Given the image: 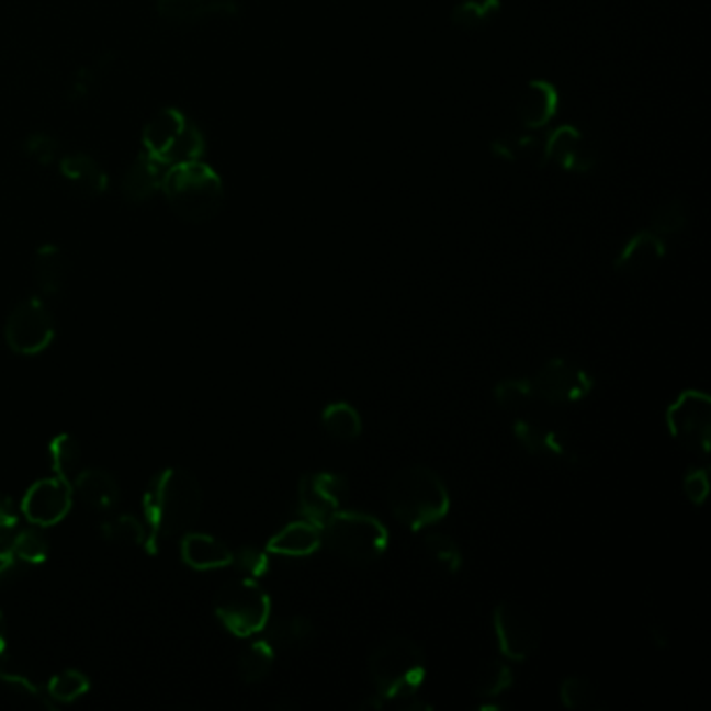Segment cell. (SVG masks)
Segmentation results:
<instances>
[{
    "mask_svg": "<svg viewBox=\"0 0 711 711\" xmlns=\"http://www.w3.org/2000/svg\"><path fill=\"white\" fill-rule=\"evenodd\" d=\"M143 511L148 528V553L178 537H184L203 511V486L184 467L159 472L145 490Z\"/></svg>",
    "mask_w": 711,
    "mask_h": 711,
    "instance_id": "obj_1",
    "label": "cell"
},
{
    "mask_svg": "<svg viewBox=\"0 0 711 711\" xmlns=\"http://www.w3.org/2000/svg\"><path fill=\"white\" fill-rule=\"evenodd\" d=\"M370 678L377 692V710L395 706L397 710H428L421 701L419 689L424 685L428 662L426 653L416 641L395 636L380 643L368 662Z\"/></svg>",
    "mask_w": 711,
    "mask_h": 711,
    "instance_id": "obj_2",
    "label": "cell"
},
{
    "mask_svg": "<svg viewBox=\"0 0 711 711\" xmlns=\"http://www.w3.org/2000/svg\"><path fill=\"white\" fill-rule=\"evenodd\" d=\"M388 503L398 522L419 532L447 518L451 509V495L432 467L411 463L400 467L393 476L388 484Z\"/></svg>",
    "mask_w": 711,
    "mask_h": 711,
    "instance_id": "obj_3",
    "label": "cell"
},
{
    "mask_svg": "<svg viewBox=\"0 0 711 711\" xmlns=\"http://www.w3.org/2000/svg\"><path fill=\"white\" fill-rule=\"evenodd\" d=\"M161 190L173 213L190 224L210 222L226 201L222 178L201 161L169 168Z\"/></svg>",
    "mask_w": 711,
    "mask_h": 711,
    "instance_id": "obj_4",
    "label": "cell"
},
{
    "mask_svg": "<svg viewBox=\"0 0 711 711\" xmlns=\"http://www.w3.org/2000/svg\"><path fill=\"white\" fill-rule=\"evenodd\" d=\"M388 528L365 511H338L324 526V543L342 562L365 567L376 564L388 549Z\"/></svg>",
    "mask_w": 711,
    "mask_h": 711,
    "instance_id": "obj_5",
    "label": "cell"
},
{
    "mask_svg": "<svg viewBox=\"0 0 711 711\" xmlns=\"http://www.w3.org/2000/svg\"><path fill=\"white\" fill-rule=\"evenodd\" d=\"M215 616L234 636L247 639L270 624L272 599L255 578H236L217 590Z\"/></svg>",
    "mask_w": 711,
    "mask_h": 711,
    "instance_id": "obj_6",
    "label": "cell"
},
{
    "mask_svg": "<svg viewBox=\"0 0 711 711\" xmlns=\"http://www.w3.org/2000/svg\"><path fill=\"white\" fill-rule=\"evenodd\" d=\"M145 153L166 168L201 161L205 140L178 109H163L148 124L143 136Z\"/></svg>",
    "mask_w": 711,
    "mask_h": 711,
    "instance_id": "obj_7",
    "label": "cell"
},
{
    "mask_svg": "<svg viewBox=\"0 0 711 711\" xmlns=\"http://www.w3.org/2000/svg\"><path fill=\"white\" fill-rule=\"evenodd\" d=\"M493 627L503 657L509 662L530 659L543 641L539 620L522 606L503 601L493 611Z\"/></svg>",
    "mask_w": 711,
    "mask_h": 711,
    "instance_id": "obj_8",
    "label": "cell"
},
{
    "mask_svg": "<svg viewBox=\"0 0 711 711\" xmlns=\"http://www.w3.org/2000/svg\"><path fill=\"white\" fill-rule=\"evenodd\" d=\"M672 439L701 455L710 453L711 398L701 391H685L666 414Z\"/></svg>",
    "mask_w": 711,
    "mask_h": 711,
    "instance_id": "obj_9",
    "label": "cell"
},
{
    "mask_svg": "<svg viewBox=\"0 0 711 711\" xmlns=\"http://www.w3.org/2000/svg\"><path fill=\"white\" fill-rule=\"evenodd\" d=\"M7 345L20 356H38L55 338V317L38 296L22 301L7 319Z\"/></svg>",
    "mask_w": 711,
    "mask_h": 711,
    "instance_id": "obj_10",
    "label": "cell"
},
{
    "mask_svg": "<svg viewBox=\"0 0 711 711\" xmlns=\"http://www.w3.org/2000/svg\"><path fill=\"white\" fill-rule=\"evenodd\" d=\"M532 380L534 395L551 405H569L588 397L595 388V380L585 368L567 361L551 359Z\"/></svg>",
    "mask_w": 711,
    "mask_h": 711,
    "instance_id": "obj_11",
    "label": "cell"
},
{
    "mask_svg": "<svg viewBox=\"0 0 711 711\" xmlns=\"http://www.w3.org/2000/svg\"><path fill=\"white\" fill-rule=\"evenodd\" d=\"M347 488V481L335 472L305 474L298 482V509L305 520L324 530V526L342 509Z\"/></svg>",
    "mask_w": 711,
    "mask_h": 711,
    "instance_id": "obj_12",
    "label": "cell"
},
{
    "mask_svg": "<svg viewBox=\"0 0 711 711\" xmlns=\"http://www.w3.org/2000/svg\"><path fill=\"white\" fill-rule=\"evenodd\" d=\"M74 503L71 482L61 476H50L34 482L23 495L22 511L25 520L41 528H50L61 522Z\"/></svg>",
    "mask_w": 711,
    "mask_h": 711,
    "instance_id": "obj_13",
    "label": "cell"
},
{
    "mask_svg": "<svg viewBox=\"0 0 711 711\" xmlns=\"http://www.w3.org/2000/svg\"><path fill=\"white\" fill-rule=\"evenodd\" d=\"M544 163H555L565 171L583 173L595 166L592 148L588 147L583 132L578 127H557L543 143Z\"/></svg>",
    "mask_w": 711,
    "mask_h": 711,
    "instance_id": "obj_14",
    "label": "cell"
},
{
    "mask_svg": "<svg viewBox=\"0 0 711 711\" xmlns=\"http://www.w3.org/2000/svg\"><path fill=\"white\" fill-rule=\"evenodd\" d=\"M666 257V238L655 232L645 230L634 234L613 261L616 272L639 275L655 270Z\"/></svg>",
    "mask_w": 711,
    "mask_h": 711,
    "instance_id": "obj_15",
    "label": "cell"
},
{
    "mask_svg": "<svg viewBox=\"0 0 711 711\" xmlns=\"http://www.w3.org/2000/svg\"><path fill=\"white\" fill-rule=\"evenodd\" d=\"M71 488L80 497V501L101 514L113 511L122 499L120 482L101 467L80 470L71 481Z\"/></svg>",
    "mask_w": 711,
    "mask_h": 711,
    "instance_id": "obj_16",
    "label": "cell"
},
{
    "mask_svg": "<svg viewBox=\"0 0 711 711\" xmlns=\"http://www.w3.org/2000/svg\"><path fill=\"white\" fill-rule=\"evenodd\" d=\"M324 543V530L317 523L303 520L284 526L268 543V553L280 557H309Z\"/></svg>",
    "mask_w": 711,
    "mask_h": 711,
    "instance_id": "obj_17",
    "label": "cell"
},
{
    "mask_svg": "<svg viewBox=\"0 0 711 711\" xmlns=\"http://www.w3.org/2000/svg\"><path fill=\"white\" fill-rule=\"evenodd\" d=\"M560 111V92L551 82L534 80L526 86L520 101V120L528 129L544 127Z\"/></svg>",
    "mask_w": 711,
    "mask_h": 711,
    "instance_id": "obj_18",
    "label": "cell"
},
{
    "mask_svg": "<svg viewBox=\"0 0 711 711\" xmlns=\"http://www.w3.org/2000/svg\"><path fill=\"white\" fill-rule=\"evenodd\" d=\"M168 168L148 157L143 153L138 161L127 169L124 180H122V194L127 203L132 205H143L148 199L155 196V192L161 189L163 178H166Z\"/></svg>",
    "mask_w": 711,
    "mask_h": 711,
    "instance_id": "obj_19",
    "label": "cell"
},
{
    "mask_svg": "<svg viewBox=\"0 0 711 711\" xmlns=\"http://www.w3.org/2000/svg\"><path fill=\"white\" fill-rule=\"evenodd\" d=\"M182 560L184 564L194 567V569H219V567H228L232 565V551L217 541L211 534H203V532H187L182 544Z\"/></svg>",
    "mask_w": 711,
    "mask_h": 711,
    "instance_id": "obj_20",
    "label": "cell"
},
{
    "mask_svg": "<svg viewBox=\"0 0 711 711\" xmlns=\"http://www.w3.org/2000/svg\"><path fill=\"white\" fill-rule=\"evenodd\" d=\"M157 11L169 22H199L210 15H232L236 4L230 0H159Z\"/></svg>",
    "mask_w": 711,
    "mask_h": 711,
    "instance_id": "obj_21",
    "label": "cell"
},
{
    "mask_svg": "<svg viewBox=\"0 0 711 711\" xmlns=\"http://www.w3.org/2000/svg\"><path fill=\"white\" fill-rule=\"evenodd\" d=\"M514 435L520 440L523 449L530 455H544V458H569V451L564 440L553 432L546 430L541 424H534L530 419L518 418L514 421Z\"/></svg>",
    "mask_w": 711,
    "mask_h": 711,
    "instance_id": "obj_22",
    "label": "cell"
},
{
    "mask_svg": "<svg viewBox=\"0 0 711 711\" xmlns=\"http://www.w3.org/2000/svg\"><path fill=\"white\" fill-rule=\"evenodd\" d=\"M67 278V259L57 245H44L34 259V280L38 291L48 296L61 293Z\"/></svg>",
    "mask_w": 711,
    "mask_h": 711,
    "instance_id": "obj_23",
    "label": "cell"
},
{
    "mask_svg": "<svg viewBox=\"0 0 711 711\" xmlns=\"http://www.w3.org/2000/svg\"><path fill=\"white\" fill-rule=\"evenodd\" d=\"M61 173L74 189L84 194H101L106 189V176L99 163L86 155H69L61 161Z\"/></svg>",
    "mask_w": 711,
    "mask_h": 711,
    "instance_id": "obj_24",
    "label": "cell"
},
{
    "mask_svg": "<svg viewBox=\"0 0 711 711\" xmlns=\"http://www.w3.org/2000/svg\"><path fill=\"white\" fill-rule=\"evenodd\" d=\"M321 426L332 439L342 440V442L359 439L363 432V419L359 416V411L351 403H345V400L330 403L324 409Z\"/></svg>",
    "mask_w": 711,
    "mask_h": 711,
    "instance_id": "obj_25",
    "label": "cell"
},
{
    "mask_svg": "<svg viewBox=\"0 0 711 711\" xmlns=\"http://www.w3.org/2000/svg\"><path fill=\"white\" fill-rule=\"evenodd\" d=\"M275 653L278 651L268 641H255L249 647L242 648L236 664L240 680L247 685L263 682L272 672Z\"/></svg>",
    "mask_w": 711,
    "mask_h": 711,
    "instance_id": "obj_26",
    "label": "cell"
},
{
    "mask_svg": "<svg viewBox=\"0 0 711 711\" xmlns=\"http://www.w3.org/2000/svg\"><path fill=\"white\" fill-rule=\"evenodd\" d=\"M268 643L275 651L284 648L301 647L307 645L314 636V622L305 616H293V618H282L268 624Z\"/></svg>",
    "mask_w": 711,
    "mask_h": 711,
    "instance_id": "obj_27",
    "label": "cell"
},
{
    "mask_svg": "<svg viewBox=\"0 0 711 711\" xmlns=\"http://www.w3.org/2000/svg\"><path fill=\"white\" fill-rule=\"evenodd\" d=\"M101 534L111 543L129 544L148 549L147 523L132 514H117L101 523Z\"/></svg>",
    "mask_w": 711,
    "mask_h": 711,
    "instance_id": "obj_28",
    "label": "cell"
},
{
    "mask_svg": "<svg viewBox=\"0 0 711 711\" xmlns=\"http://www.w3.org/2000/svg\"><path fill=\"white\" fill-rule=\"evenodd\" d=\"M48 453H50L53 472L67 482L74 481V476L80 472V463H82V447L78 439L67 432L57 435L55 439L50 440Z\"/></svg>",
    "mask_w": 711,
    "mask_h": 711,
    "instance_id": "obj_29",
    "label": "cell"
},
{
    "mask_svg": "<svg viewBox=\"0 0 711 711\" xmlns=\"http://www.w3.org/2000/svg\"><path fill=\"white\" fill-rule=\"evenodd\" d=\"M499 11H501V0H463L453 9L451 20L461 30L472 32L493 22L499 15Z\"/></svg>",
    "mask_w": 711,
    "mask_h": 711,
    "instance_id": "obj_30",
    "label": "cell"
},
{
    "mask_svg": "<svg viewBox=\"0 0 711 711\" xmlns=\"http://www.w3.org/2000/svg\"><path fill=\"white\" fill-rule=\"evenodd\" d=\"M560 697L567 710L586 711L601 708L599 690L595 682L585 676H567L560 687Z\"/></svg>",
    "mask_w": 711,
    "mask_h": 711,
    "instance_id": "obj_31",
    "label": "cell"
},
{
    "mask_svg": "<svg viewBox=\"0 0 711 711\" xmlns=\"http://www.w3.org/2000/svg\"><path fill=\"white\" fill-rule=\"evenodd\" d=\"M13 551L23 565H41L50 555V543L41 526L32 523V528H23L13 534Z\"/></svg>",
    "mask_w": 711,
    "mask_h": 711,
    "instance_id": "obj_32",
    "label": "cell"
},
{
    "mask_svg": "<svg viewBox=\"0 0 711 711\" xmlns=\"http://www.w3.org/2000/svg\"><path fill=\"white\" fill-rule=\"evenodd\" d=\"M424 546L428 555L435 560V564L442 567L447 574H458L463 567V553L460 544L455 543L449 534H442L439 530H430L424 539Z\"/></svg>",
    "mask_w": 711,
    "mask_h": 711,
    "instance_id": "obj_33",
    "label": "cell"
},
{
    "mask_svg": "<svg viewBox=\"0 0 711 711\" xmlns=\"http://www.w3.org/2000/svg\"><path fill=\"white\" fill-rule=\"evenodd\" d=\"M514 687V669L507 662H486L478 672L476 680V695L482 699H497L505 690Z\"/></svg>",
    "mask_w": 711,
    "mask_h": 711,
    "instance_id": "obj_34",
    "label": "cell"
},
{
    "mask_svg": "<svg viewBox=\"0 0 711 711\" xmlns=\"http://www.w3.org/2000/svg\"><path fill=\"white\" fill-rule=\"evenodd\" d=\"M0 682H4L9 689L18 690L23 697L32 699L34 703L43 706V708H53V699L48 695V690L43 689L38 682H34L27 674H23L22 669L11 668L7 664V659L0 655Z\"/></svg>",
    "mask_w": 711,
    "mask_h": 711,
    "instance_id": "obj_35",
    "label": "cell"
},
{
    "mask_svg": "<svg viewBox=\"0 0 711 711\" xmlns=\"http://www.w3.org/2000/svg\"><path fill=\"white\" fill-rule=\"evenodd\" d=\"M46 690L53 701L71 703V701L84 697L86 692L90 690V678L80 669H65L61 674L50 678Z\"/></svg>",
    "mask_w": 711,
    "mask_h": 711,
    "instance_id": "obj_36",
    "label": "cell"
},
{
    "mask_svg": "<svg viewBox=\"0 0 711 711\" xmlns=\"http://www.w3.org/2000/svg\"><path fill=\"white\" fill-rule=\"evenodd\" d=\"M685 226H687L685 205L680 201H669L653 213L648 230L655 232L662 238H668V236L685 230Z\"/></svg>",
    "mask_w": 711,
    "mask_h": 711,
    "instance_id": "obj_37",
    "label": "cell"
},
{
    "mask_svg": "<svg viewBox=\"0 0 711 711\" xmlns=\"http://www.w3.org/2000/svg\"><path fill=\"white\" fill-rule=\"evenodd\" d=\"M495 398L501 405L503 409H520L523 405H528L530 400H534V386L532 380L522 377V380H501L495 386Z\"/></svg>",
    "mask_w": 711,
    "mask_h": 711,
    "instance_id": "obj_38",
    "label": "cell"
},
{
    "mask_svg": "<svg viewBox=\"0 0 711 711\" xmlns=\"http://www.w3.org/2000/svg\"><path fill=\"white\" fill-rule=\"evenodd\" d=\"M232 565H236L247 578H263L270 572V555L257 546H240L232 553Z\"/></svg>",
    "mask_w": 711,
    "mask_h": 711,
    "instance_id": "obj_39",
    "label": "cell"
},
{
    "mask_svg": "<svg viewBox=\"0 0 711 711\" xmlns=\"http://www.w3.org/2000/svg\"><path fill=\"white\" fill-rule=\"evenodd\" d=\"M22 565V560L13 551V530H0V585L15 580Z\"/></svg>",
    "mask_w": 711,
    "mask_h": 711,
    "instance_id": "obj_40",
    "label": "cell"
},
{
    "mask_svg": "<svg viewBox=\"0 0 711 711\" xmlns=\"http://www.w3.org/2000/svg\"><path fill=\"white\" fill-rule=\"evenodd\" d=\"M682 490L692 505H703L710 495V476L703 467H690L682 481Z\"/></svg>",
    "mask_w": 711,
    "mask_h": 711,
    "instance_id": "obj_41",
    "label": "cell"
},
{
    "mask_svg": "<svg viewBox=\"0 0 711 711\" xmlns=\"http://www.w3.org/2000/svg\"><path fill=\"white\" fill-rule=\"evenodd\" d=\"M57 148H59V145L46 134H34L25 143V153L30 157H34L38 163H50L55 159V155H57Z\"/></svg>",
    "mask_w": 711,
    "mask_h": 711,
    "instance_id": "obj_42",
    "label": "cell"
},
{
    "mask_svg": "<svg viewBox=\"0 0 711 711\" xmlns=\"http://www.w3.org/2000/svg\"><path fill=\"white\" fill-rule=\"evenodd\" d=\"M18 526V507L13 499L0 493V530H13Z\"/></svg>",
    "mask_w": 711,
    "mask_h": 711,
    "instance_id": "obj_43",
    "label": "cell"
},
{
    "mask_svg": "<svg viewBox=\"0 0 711 711\" xmlns=\"http://www.w3.org/2000/svg\"><path fill=\"white\" fill-rule=\"evenodd\" d=\"M4 647H7V628H4V616L0 611V655H4Z\"/></svg>",
    "mask_w": 711,
    "mask_h": 711,
    "instance_id": "obj_44",
    "label": "cell"
}]
</instances>
